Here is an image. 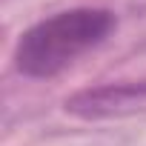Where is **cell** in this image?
Instances as JSON below:
<instances>
[{
    "label": "cell",
    "instance_id": "6da1fadb",
    "mask_svg": "<svg viewBox=\"0 0 146 146\" xmlns=\"http://www.w3.org/2000/svg\"><path fill=\"white\" fill-rule=\"evenodd\" d=\"M115 29L109 9H69L35 23L15 49V66L29 78H52L75 57L103 43Z\"/></svg>",
    "mask_w": 146,
    "mask_h": 146
},
{
    "label": "cell",
    "instance_id": "7a4b0ae2",
    "mask_svg": "<svg viewBox=\"0 0 146 146\" xmlns=\"http://www.w3.org/2000/svg\"><path fill=\"white\" fill-rule=\"evenodd\" d=\"M146 103V80H123L106 83L98 89H83L66 100V109L80 117H109L120 112H132Z\"/></svg>",
    "mask_w": 146,
    "mask_h": 146
}]
</instances>
